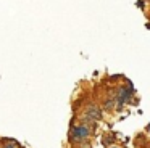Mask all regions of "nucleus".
<instances>
[{"label":"nucleus","mask_w":150,"mask_h":148,"mask_svg":"<svg viewBox=\"0 0 150 148\" xmlns=\"http://www.w3.org/2000/svg\"><path fill=\"white\" fill-rule=\"evenodd\" d=\"M132 84H129L127 87H121L120 90H118V108H121V106L124 105V103L127 101V100L131 98V95H132Z\"/></svg>","instance_id":"f257e3e1"},{"label":"nucleus","mask_w":150,"mask_h":148,"mask_svg":"<svg viewBox=\"0 0 150 148\" xmlns=\"http://www.w3.org/2000/svg\"><path fill=\"white\" fill-rule=\"evenodd\" d=\"M87 137H89V129L86 125H78V127H74L71 130V140L74 142H81Z\"/></svg>","instance_id":"f03ea898"},{"label":"nucleus","mask_w":150,"mask_h":148,"mask_svg":"<svg viewBox=\"0 0 150 148\" xmlns=\"http://www.w3.org/2000/svg\"><path fill=\"white\" fill-rule=\"evenodd\" d=\"M111 106H113V101H111V100H110V101L105 103V108H111Z\"/></svg>","instance_id":"39448f33"},{"label":"nucleus","mask_w":150,"mask_h":148,"mask_svg":"<svg viewBox=\"0 0 150 148\" xmlns=\"http://www.w3.org/2000/svg\"><path fill=\"white\" fill-rule=\"evenodd\" d=\"M2 148H18V145L15 143V142H8V143H5Z\"/></svg>","instance_id":"20e7f679"},{"label":"nucleus","mask_w":150,"mask_h":148,"mask_svg":"<svg viewBox=\"0 0 150 148\" xmlns=\"http://www.w3.org/2000/svg\"><path fill=\"white\" fill-rule=\"evenodd\" d=\"M102 118V111L97 106H89V109L86 111V119H91V121H98Z\"/></svg>","instance_id":"7ed1b4c3"}]
</instances>
